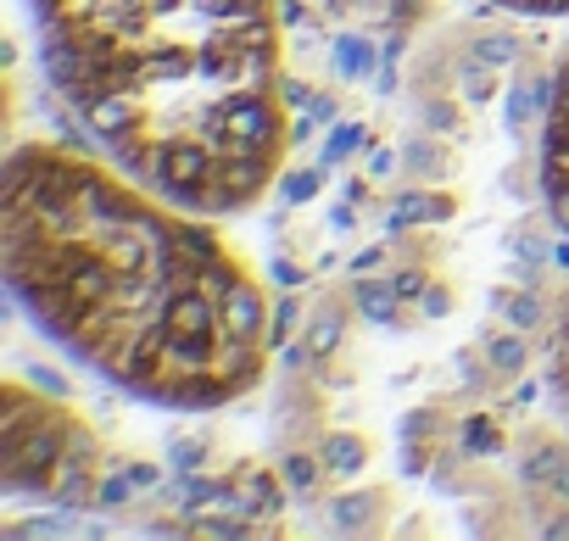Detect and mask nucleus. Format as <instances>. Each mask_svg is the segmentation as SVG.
<instances>
[{"label":"nucleus","instance_id":"4","mask_svg":"<svg viewBox=\"0 0 569 541\" xmlns=\"http://www.w3.org/2000/svg\"><path fill=\"white\" fill-rule=\"evenodd\" d=\"M541 196H547L552 223L569 234V46L552 68L547 118H541Z\"/></svg>","mask_w":569,"mask_h":541},{"label":"nucleus","instance_id":"1","mask_svg":"<svg viewBox=\"0 0 569 541\" xmlns=\"http://www.w3.org/2000/svg\"><path fill=\"white\" fill-rule=\"evenodd\" d=\"M12 302L90 374L168 413L251 397L273 302L212 212L57 140H18L0 190Z\"/></svg>","mask_w":569,"mask_h":541},{"label":"nucleus","instance_id":"6","mask_svg":"<svg viewBox=\"0 0 569 541\" xmlns=\"http://www.w3.org/2000/svg\"><path fill=\"white\" fill-rule=\"evenodd\" d=\"M547 380H552V391L569 413V291H563V302L552 313V330H547Z\"/></svg>","mask_w":569,"mask_h":541},{"label":"nucleus","instance_id":"7","mask_svg":"<svg viewBox=\"0 0 569 541\" xmlns=\"http://www.w3.org/2000/svg\"><path fill=\"white\" fill-rule=\"evenodd\" d=\"M502 12H519V18H569V0H491Z\"/></svg>","mask_w":569,"mask_h":541},{"label":"nucleus","instance_id":"5","mask_svg":"<svg viewBox=\"0 0 569 541\" xmlns=\"http://www.w3.org/2000/svg\"><path fill=\"white\" fill-rule=\"evenodd\" d=\"M352 12H363L375 29H391V34H413L419 23H430L436 0H347Z\"/></svg>","mask_w":569,"mask_h":541},{"label":"nucleus","instance_id":"2","mask_svg":"<svg viewBox=\"0 0 569 541\" xmlns=\"http://www.w3.org/2000/svg\"><path fill=\"white\" fill-rule=\"evenodd\" d=\"M90 140L212 218L257 207L291 151L279 0H29Z\"/></svg>","mask_w":569,"mask_h":541},{"label":"nucleus","instance_id":"3","mask_svg":"<svg viewBox=\"0 0 569 541\" xmlns=\"http://www.w3.org/2000/svg\"><path fill=\"white\" fill-rule=\"evenodd\" d=\"M0 469L7 491L84 508L107 485V447L73 408L7 380V419H0Z\"/></svg>","mask_w":569,"mask_h":541}]
</instances>
